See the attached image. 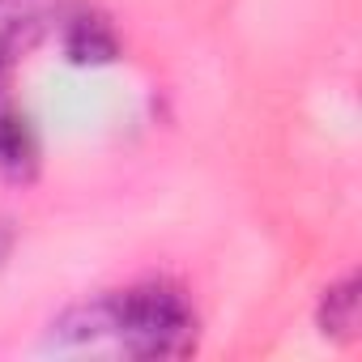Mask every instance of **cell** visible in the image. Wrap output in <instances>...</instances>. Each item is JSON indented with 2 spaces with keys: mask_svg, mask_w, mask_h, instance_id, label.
I'll return each instance as SVG.
<instances>
[{
  "mask_svg": "<svg viewBox=\"0 0 362 362\" xmlns=\"http://www.w3.org/2000/svg\"><path fill=\"white\" fill-rule=\"evenodd\" d=\"M35 166H39V145H35L26 115L5 111L0 115V170L9 179H30Z\"/></svg>",
  "mask_w": 362,
  "mask_h": 362,
  "instance_id": "cell-4",
  "label": "cell"
},
{
  "mask_svg": "<svg viewBox=\"0 0 362 362\" xmlns=\"http://www.w3.org/2000/svg\"><path fill=\"white\" fill-rule=\"evenodd\" d=\"M64 0H0V94H5L18 60L39 47L47 30L60 26Z\"/></svg>",
  "mask_w": 362,
  "mask_h": 362,
  "instance_id": "cell-2",
  "label": "cell"
},
{
  "mask_svg": "<svg viewBox=\"0 0 362 362\" xmlns=\"http://www.w3.org/2000/svg\"><path fill=\"white\" fill-rule=\"evenodd\" d=\"M60 39H64V52L73 56V60H111L115 52H119V43H115V35H111V26H107V18H98V13H90V9H69L64 5V13H60Z\"/></svg>",
  "mask_w": 362,
  "mask_h": 362,
  "instance_id": "cell-3",
  "label": "cell"
},
{
  "mask_svg": "<svg viewBox=\"0 0 362 362\" xmlns=\"http://www.w3.org/2000/svg\"><path fill=\"white\" fill-rule=\"evenodd\" d=\"M201 320L175 281H136L69 307L52 320V345L60 349H115L128 358H184L197 349Z\"/></svg>",
  "mask_w": 362,
  "mask_h": 362,
  "instance_id": "cell-1",
  "label": "cell"
},
{
  "mask_svg": "<svg viewBox=\"0 0 362 362\" xmlns=\"http://www.w3.org/2000/svg\"><path fill=\"white\" fill-rule=\"evenodd\" d=\"M315 320H320L324 337H354V328H358V277L354 273H345L337 286L324 290Z\"/></svg>",
  "mask_w": 362,
  "mask_h": 362,
  "instance_id": "cell-5",
  "label": "cell"
},
{
  "mask_svg": "<svg viewBox=\"0 0 362 362\" xmlns=\"http://www.w3.org/2000/svg\"><path fill=\"white\" fill-rule=\"evenodd\" d=\"M5 252H9V226H5V218H0V260H5Z\"/></svg>",
  "mask_w": 362,
  "mask_h": 362,
  "instance_id": "cell-6",
  "label": "cell"
}]
</instances>
